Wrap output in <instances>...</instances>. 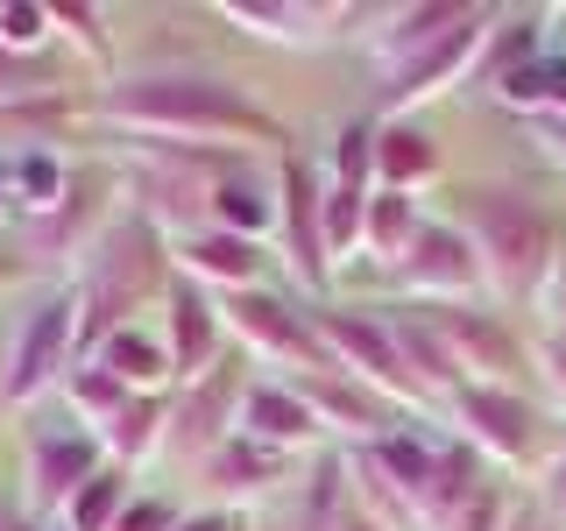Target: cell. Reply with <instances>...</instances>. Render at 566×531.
Segmentation results:
<instances>
[{
	"instance_id": "cell-29",
	"label": "cell",
	"mask_w": 566,
	"mask_h": 531,
	"mask_svg": "<svg viewBox=\"0 0 566 531\" xmlns=\"http://www.w3.org/2000/svg\"><path fill=\"white\" fill-rule=\"evenodd\" d=\"M418 227H424V199H418V191H382V185H376V199H368V227H361V248L382 262V270H397Z\"/></svg>"
},
{
	"instance_id": "cell-4",
	"label": "cell",
	"mask_w": 566,
	"mask_h": 531,
	"mask_svg": "<svg viewBox=\"0 0 566 531\" xmlns=\"http://www.w3.org/2000/svg\"><path fill=\"white\" fill-rule=\"evenodd\" d=\"M78 368V291L71 277H50L35 305L8 333V368H0V412L57 397V383Z\"/></svg>"
},
{
	"instance_id": "cell-32",
	"label": "cell",
	"mask_w": 566,
	"mask_h": 531,
	"mask_svg": "<svg viewBox=\"0 0 566 531\" xmlns=\"http://www.w3.org/2000/svg\"><path fill=\"white\" fill-rule=\"evenodd\" d=\"M50 93H71V64L64 58H14L0 43V114L29 106V100H50Z\"/></svg>"
},
{
	"instance_id": "cell-7",
	"label": "cell",
	"mask_w": 566,
	"mask_h": 531,
	"mask_svg": "<svg viewBox=\"0 0 566 531\" xmlns=\"http://www.w3.org/2000/svg\"><path fill=\"white\" fill-rule=\"evenodd\" d=\"M114 212H120V170L114 164H71L64 199L50 212H35V220H14L8 241H14L22 262H35V270L71 277V262L99 241V227L114 220Z\"/></svg>"
},
{
	"instance_id": "cell-40",
	"label": "cell",
	"mask_w": 566,
	"mask_h": 531,
	"mask_svg": "<svg viewBox=\"0 0 566 531\" xmlns=\"http://www.w3.org/2000/svg\"><path fill=\"white\" fill-rule=\"evenodd\" d=\"M524 128H531V142H538L545 164H559V170H566V121H524Z\"/></svg>"
},
{
	"instance_id": "cell-37",
	"label": "cell",
	"mask_w": 566,
	"mask_h": 531,
	"mask_svg": "<svg viewBox=\"0 0 566 531\" xmlns=\"http://www.w3.org/2000/svg\"><path fill=\"white\" fill-rule=\"evenodd\" d=\"M538 503L553 510V518H566V418H559L553 454H545V468H538Z\"/></svg>"
},
{
	"instance_id": "cell-24",
	"label": "cell",
	"mask_w": 566,
	"mask_h": 531,
	"mask_svg": "<svg viewBox=\"0 0 566 531\" xmlns=\"http://www.w3.org/2000/svg\"><path fill=\"white\" fill-rule=\"evenodd\" d=\"M164 425H170V389H135V397L99 425V447H106V460H114V468L135 475L142 460L164 454Z\"/></svg>"
},
{
	"instance_id": "cell-23",
	"label": "cell",
	"mask_w": 566,
	"mask_h": 531,
	"mask_svg": "<svg viewBox=\"0 0 566 531\" xmlns=\"http://www.w3.org/2000/svg\"><path fill=\"white\" fill-rule=\"evenodd\" d=\"M538 50H553L545 43V8H495V22L482 35V58L468 71V93H495V85H503L517 64H531Z\"/></svg>"
},
{
	"instance_id": "cell-21",
	"label": "cell",
	"mask_w": 566,
	"mask_h": 531,
	"mask_svg": "<svg viewBox=\"0 0 566 531\" xmlns=\"http://www.w3.org/2000/svg\"><path fill=\"white\" fill-rule=\"evenodd\" d=\"M382 319H389V333H397V354H403V368L418 376V389L432 404H447L460 383V362L447 354V341H439V326L424 319V305H411V298H382Z\"/></svg>"
},
{
	"instance_id": "cell-9",
	"label": "cell",
	"mask_w": 566,
	"mask_h": 531,
	"mask_svg": "<svg viewBox=\"0 0 566 531\" xmlns=\"http://www.w3.org/2000/svg\"><path fill=\"white\" fill-rule=\"evenodd\" d=\"M305 312H312L318 341H326V354H333V368H347L354 383H368L376 397L403 404V412H418V404H432V397L418 389V376L403 368V354H397V333H389L382 305H347V298H312Z\"/></svg>"
},
{
	"instance_id": "cell-3",
	"label": "cell",
	"mask_w": 566,
	"mask_h": 531,
	"mask_svg": "<svg viewBox=\"0 0 566 531\" xmlns=\"http://www.w3.org/2000/svg\"><path fill=\"white\" fill-rule=\"evenodd\" d=\"M71 291H78V362H93L106 333L135 326V312L170 291V235L149 212L120 206L99 241L71 262Z\"/></svg>"
},
{
	"instance_id": "cell-12",
	"label": "cell",
	"mask_w": 566,
	"mask_h": 531,
	"mask_svg": "<svg viewBox=\"0 0 566 531\" xmlns=\"http://www.w3.org/2000/svg\"><path fill=\"white\" fill-rule=\"evenodd\" d=\"M489 22H495V8H468L447 35H439V43H424L418 58H403L389 79H376V121H403V114H418L424 100H439V93H453V85H468L474 58H482Z\"/></svg>"
},
{
	"instance_id": "cell-45",
	"label": "cell",
	"mask_w": 566,
	"mask_h": 531,
	"mask_svg": "<svg viewBox=\"0 0 566 531\" xmlns=\"http://www.w3.org/2000/svg\"><path fill=\"white\" fill-rule=\"evenodd\" d=\"M0 227H14V191H8V164H0Z\"/></svg>"
},
{
	"instance_id": "cell-41",
	"label": "cell",
	"mask_w": 566,
	"mask_h": 531,
	"mask_svg": "<svg viewBox=\"0 0 566 531\" xmlns=\"http://www.w3.org/2000/svg\"><path fill=\"white\" fill-rule=\"evenodd\" d=\"M241 518H248V510H185V524H177V531H241Z\"/></svg>"
},
{
	"instance_id": "cell-30",
	"label": "cell",
	"mask_w": 566,
	"mask_h": 531,
	"mask_svg": "<svg viewBox=\"0 0 566 531\" xmlns=\"http://www.w3.org/2000/svg\"><path fill=\"white\" fill-rule=\"evenodd\" d=\"M128 503H135V475L106 460L93 482H85V489L57 510V524H64V531H114V518H120Z\"/></svg>"
},
{
	"instance_id": "cell-39",
	"label": "cell",
	"mask_w": 566,
	"mask_h": 531,
	"mask_svg": "<svg viewBox=\"0 0 566 531\" xmlns=\"http://www.w3.org/2000/svg\"><path fill=\"white\" fill-rule=\"evenodd\" d=\"M538 312H545V333H559V341H566V248H559L553 277H545V291H538Z\"/></svg>"
},
{
	"instance_id": "cell-35",
	"label": "cell",
	"mask_w": 566,
	"mask_h": 531,
	"mask_svg": "<svg viewBox=\"0 0 566 531\" xmlns=\"http://www.w3.org/2000/svg\"><path fill=\"white\" fill-rule=\"evenodd\" d=\"M510 518H517V496H510V489L489 475V482L474 489V496H468V503H460L439 531H510Z\"/></svg>"
},
{
	"instance_id": "cell-10",
	"label": "cell",
	"mask_w": 566,
	"mask_h": 531,
	"mask_svg": "<svg viewBox=\"0 0 566 531\" xmlns=\"http://www.w3.org/2000/svg\"><path fill=\"white\" fill-rule=\"evenodd\" d=\"M248 383H255V362H248L241 347H227V354H220V368H206L199 383H177V389H170L164 454H156V460H170V468H185V475H191L212 447H220V439H234Z\"/></svg>"
},
{
	"instance_id": "cell-15",
	"label": "cell",
	"mask_w": 566,
	"mask_h": 531,
	"mask_svg": "<svg viewBox=\"0 0 566 531\" xmlns=\"http://www.w3.org/2000/svg\"><path fill=\"white\" fill-rule=\"evenodd\" d=\"M305 468L297 454H276V447H262V439H220L199 468H191V482L206 489V503L212 510H255L262 496H276V489H291V475Z\"/></svg>"
},
{
	"instance_id": "cell-34",
	"label": "cell",
	"mask_w": 566,
	"mask_h": 531,
	"mask_svg": "<svg viewBox=\"0 0 566 531\" xmlns=\"http://www.w3.org/2000/svg\"><path fill=\"white\" fill-rule=\"evenodd\" d=\"M57 14V43H78V58L93 71H114V35H106V14L99 8H71V0H50Z\"/></svg>"
},
{
	"instance_id": "cell-26",
	"label": "cell",
	"mask_w": 566,
	"mask_h": 531,
	"mask_svg": "<svg viewBox=\"0 0 566 531\" xmlns=\"http://www.w3.org/2000/svg\"><path fill=\"white\" fill-rule=\"evenodd\" d=\"M347 496H354L347 447H318L305 460V482H297V503H291V524L283 531H333V518L347 510Z\"/></svg>"
},
{
	"instance_id": "cell-44",
	"label": "cell",
	"mask_w": 566,
	"mask_h": 531,
	"mask_svg": "<svg viewBox=\"0 0 566 531\" xmlns=\"http://www.w3.org/2000/svg\"><path fill=\"white\" fill-rule=\"evenodd\" d=\"M22 270H29V262H22V256H14V241H0V291H8V283H14V277H22Z\"/></svg>"
},
{
	"instance_id": "cell-20",
	"label": "cell",
	"mask_w": 566,
	"mask_h": 531,
	"mask_svg": "<svg viewBox=\"0 0 566 531\" xmlns=\"http://www.w3.org/2000/svg\"><path fill=\"white\" fill-rule=\"evenodd\" d=\"M460 14H468V0H418V8H382L376 14V29L361 35V50H368V64H376V79H389L403 58H418L424 43H439Z\"/></svg>"
},
{
	"instance_id": "cell-43",
	"label": "cell",
	"mask_w": 566,
	"mask_h": 531,
	"mask_svg": "<svg viewBox=\"0 0 566 531\" xmlns=\"http://www.w3.org/2000/svg\"><path fill=\"white\" fill-rule=\"evenodd\" d=\"M510 531H566L545 503H517V518H510Z\"/></svg>"
},
{
	"instance_id": "cell-11",
	"label": "cell",
	"mask_w": 566,
	"mask_h": 531,
	"mask_svg": "<svg viewBox=\"0 0 566 531\" xmlns=\"http://www.w3.org/2000/svg\"><path fill=\"white\" fill-rule=\"evenodd\" d=\"M411 305H482L489 298V277H482V256H474V241L460 235L447 212H424V227L411 235L403 248V262L389 270Z\"/></svg>"
},
{
	"instance_id": "cell-13",
	"label": "cell",
	"mask_w": 566,
	"mask_h": 531,
	"mask_svg": "<svg viewBox=\"0 0 566 531\" xmlns=\"http://www.w3.org/2000/svg\"><path fill=\"white\" fill-rule=\"evenodd\" d=\"M424 319L439 326V341H447V354L460 362L468 383L524 389V376H538L531 368V341L510 326L503 305H424Z\"/></svg>"
},
{
	"instance_id": "cell-25",
	"label": "cell",
	"mask_w": 566,
	"mask_h": 531,
	"mask_svg": "<svg viewBox=\"0 0 566 531\" xmlns=\"http://www.w3.org/2000/svg\"><path fill=\"white\" fill-rule=\"evenodd\" d=\"M220 14L270 43H326V35H340L333 22H354V8H305V0H227Z\"/></svg>"
},
{
	"instance_id": "cell-38",
	"label": "cell",
	"mask_w": 566,
	"mask_h": 531,
	"mask_svg": "<svg viewBox=\"0 0 566 531\" xmlns=\"http://www.w3.org/2000/svg\"><path fill=\"white\" fill-rule=\"evenodd\" d=\"M531 368H538V383L566 404V341L559 333H531Z\"/></svg>"
},
{
	"instance_id": "cell-5",
	"label": "cell",
	"mask_w": 566,
	"mask_h": 531,
	"mask_svg": "<svg viewBox=\"0 0 566 531\" xmlns=\"http://www.w3.org/2000/svg\"><path fill=\"white\" fill-rule=\"evenodd\" d=\"M276 262L291 270V291L305 298H333L340 262L326 248V164L305 149L276 156Z\"/></svg>"
},
{
	"instance_id": "cell-47",
	"label": "cell",
	"mask_w": 566,
	"mask_h": 531,
	"mask_svg": "<svg viewBox=\"0 0 566 531\" xmlns=\"http://www.w3.org/2000/svg\"><path fill=\"white\" fill-rule=\"evenodd\" d=\"M241 531H262V524H255V518H241Z\"/></svg>"
},
{
	"instance_id": "cell-36",
	"label": "cell",
	"mask_w": 566,
	"mask_h": 531,
	"mask_svg": "<svg viewBox=\"0 0 566 531\" xmlns=\"http://www.w3.org/2000/svg\"><path fill=\"white\" fill-rule=\"evenodd\" d=\"M177 524H185V510L170 496H149V489H135V503L114 518V531H177Z\"/></svg>"
},
{
	"instance_id": "cell-27",
	"label": "cell",
	"mask_w": 566,
	"mask_h": 531,
	"mask_svg": "<svg viewBox=\"0 0 566 531\" xmlns=\"http://www.w3.org/2000/svg\"><path fill=\"white\" fill-rule=\"evenodd\" d=\"M93 362H99L114 383H128V389H177L170 347H164V333H156V326H120V333H106Z\"/></svg>"
},
{
	"instance_id": "cell-2",
	"label": "cell",
	"mask_w": 566,
	"mask_h": 531,
	"mask_svg": "<svg viewBox=\"0 0 566 531\" xmlns=\"http://www.w3.org/2000/svg\"><path fill=\"white\" fill-rule=\"evenodd\" d=\"M447 220L474 241L495 305H538L545 277H553V262H559V248H566L538 191L510 185V177H482V185H460L453 191Z\"/></svg>"
},
{
	"instance_id": "cell-18",
	"label": "cell",
	"mask_w": 566,
	"mask_h": 531,
	"mask_svg": "<svg viewBox=\"0 0 566 531\" xmlns=\"http://www.w3.org/2000/svg\"><path fill=\"white\" fill-rule=\"evenodd\" d=\"M270 262L276 248L270 241H248V235H227V227H185V235H170V270L206 283V291H255V283H270Z\"/></svg>"
},
{
	"instance_id": "cell-17",
	"label": "cell",
	"mask_w": 566,
	"mask_h": 531,
	"mask_svg": "<svg viewBox=\"0 0 566 531\" xmlns=\"http://www.w3.org/2000/svg\"><path fill=\"white\" fill-rule=\"evenodd\" d=\"M291 383H297V397L312 404V418L326 425L333 447H368V439H382V433H397V425H411V412H403V404L376 397V389L354 383L347 368H326V376H291Z\"/></svg>"
},
{
	"instance_id": "cell-16",
	"label": "cell",
	"mask_w": 566,
	"mask_h": 531,
	"mask_svg": "<svg viewBox=\"0 0 566 531\" xmlns=\"http://www.w3.org/2000/svg\"><path fill=\"white\" fill-rule=\"evenodd\" d=\"M164 347H170V376L177 383H199L206 368H220V354L234 347L227 341V319H220V291H206V283L177 277L170 270V291H164Z\"/></svg>"
},
{
	"instance_id": "cell-6",
	"label": "cell",
	"mask_w": 566,
	"mask_h": 531,
	"mask_svg": "<svg viewBox=\"0 0 566 531\" xmlns=\"http://www.w3.org/2000/svg\"><path fill=\"white\" fill-rule=\"evenodd\" d=\"M220 319H227V341H234L255 368H283V376H326L333 368V354L318 341V326H312V312H305L297 291H270V283L227 291Z\"/></svg>"
},
{
	"instance_id": "cell-8",
	"label": "cell",
	"mask_w": 566,
	"mask_h": 531,
	"mask_svg": "<svg viewBox=\"0 0 566 531\" xmlns=\"http://www.w3.org/2000/svg\"><path fill=\"white\" fill-rule=\"evenodd\" d=\"M447 418L474 454L495 460V468H545L553 433H559V418L545 412L531 389H495V383H460L447 397Z\"/></svg>"
},
{
	"instance_id": "cell-42",
	"label": "cell",
	"mask_w": 566,
	"mask_h": 531,
	"mask_svg": "<svg viewBox=\"0 0 566 531\" xmlns=\"http://www.w3.org/2000/svg\"><path fill=\"white\" fill-rule=\"evenodd\" d=\"M333 531H397V524H382L376 510L361 503V496H347V510H340V518H333Z\"/></svg>"
},
{
	"instance_id": "cell-22",
	"label": "cell",
	"mask_w": 566,
	"mask_h": 531,
	"mask_svg": "<svg viewBox=\"0 0 566 531\" xmlns=\"http://www.w3.org/2000/svg\"><path fill=\"white\" fill-rule=\"evenodd\" d=\"M439 170H447V156H439V142L424 135L418 114L376 121V185L382 191H418L424 199V185H439Z\"/></svg>"
},
{
	"instance_id": "cell-28",
	"label": "cell",
	"mask_w": 566,
	"mask_h": 531,
	"mask_svg": "<svg viewBox=\"0 0 566 531\" xmlns=\"http://www.w3.org/2000/svg\"><path fill=\"white\" fill-rule=\"evenodd\" d=\"M495 100L524 121H566V50H538L531 64H517L495 85Z\"/></svg>"
},
{
	"instance_id": "cell-31",
	"label": "cell",
	"mask_w": 566,
	"mask_h": 531,
	"mask_svg": "<svg viewBox=\"0 0 566 531\" xmlns=\"http://www.w3.org/2000/svg\"><path fill=\"white\" fill-rule=\"evenodd\" d=\"M57 397H64V412H71V425H85V433H99V425L114 418L120 404L135 397V389H128V383H114V376H106L99 362H78V368H71V376L57 383Z\"/></svg>"
},
{
	"instance_id": "cell-33",
	"label": "cell",
	"mask_w": 566,
	"mask_h": 531,
	"mask_svg": "<svg viewBox=\"0 0 566 531\" xmlns=\"http://www.w3.org/2000/svg\"><path fill=\"white\" fill-rule=\"evenodd\" d=\"M0 43L14 50V58H57V14H50V0H0Z\"/></svg>"
},
{
	"instance_id": "cell-19",
	"label": "cell",
	"mask_w": 566,
	"mask_h": 531,
	"mask_svg": "<svg viewBox=\"0 0 566 531\" xmlns=\"http://www.w3.org/2000/svg\"><path fill=\"white\" fill-rule=\"evenodd\" d=\"M234 433L262 439V447H276V454H297V460H312L318 447H333L326 425L312 418V404L297 397V383L291 376H262V368H255V383H248V397H241V425H234Z\"/></svg>"
},
{
	"instance_id": "cell-46",
	"label": "cell",
	"mask_w": 566,
	"mask_h": 531,
	"mask_svg": "<svg viewBox=\"0 0 566 531\" xmlns=\"http://www.w3.org/2000/svg\"><path fill=\"white\" fill-rule=\"evenodd\" d=\"M8 531H57V524H43V518H29V510H14V524Z\"/></svg>"
},
{
	"instance_id": "cell-14",
	"label": "cell",
	"mask_w": 566,
	"mask_h": 531,
	"mask_svg": "<svg viewBox=\"0 0 566 531\" xmlns=\"http://www.w3.org/2000/svg\"><path fill=\"white\" fill-rule=\"evenodd\" d=\"M106 468V447H99V433H85V425H35L29 433V518H57V510L78 496L93 475Z\"/></svg>"
},
{
	"instance_id": "cell-48",
	"label": "cell",
	"mask_w": 566,
	"mask_h": 531,
	"mask_svg": "<svg viewBox=\"0 0 566 531\" xmlns=\"http://www.w3.org/2000/svg\"><path fill=\"white\" fill-rule=\"evenodd\" d=\"M0 418H8V412H0Z\"/></svg>"
},
{
	"instance_id": "cell-1",
	"label": "cell",
	"mask_w": 566,
	"mask_h": 531,
	"mask_svg": "<svg viewBox=\"0 0 566 531\" xmlns=\"http://www.w3.org/2000/svg\"><path fill=\"white\" fill-rule=\"evenodd\" d=\"M85 121L149 135V142H212V149H255V156L297 149V135L255 93H241L220 71H191V64L114 71L106 85L85 93Z\"/></svg>"
},
{
	"instance_id": "cell-49",
	"label": "cell",
	"mask_w": 566,
	"mask_h": 531,
	"mask_svg": "<svg viewBox=\"0 0 566 531\" xmlns=\"http://www.w3.org/2000/svg\"><path fill=\"white\" fill-rule=\"evenodd\" d=\"M57 531H64V524H57Z\"/></svg>"
}]
</instances>
